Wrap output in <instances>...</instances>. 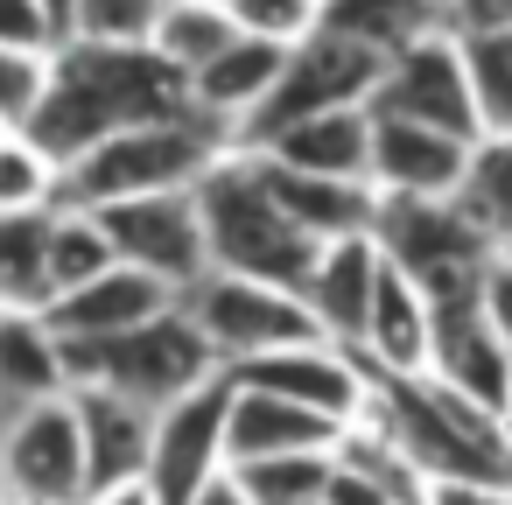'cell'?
Here are the masks:
<instances>
[{
	"label": "cell",
	"instance_id": "cell-1",
	"mask_svg": "<svg viewBox=\"0 0 512 505\" xmlns=\"http://www.w3.org/2000/svg\"><path fill=\"white\" fill-rule=\"evenodd\" d=\"M190 113V85L155 57V50H113V43H64L50 57L43 99L22 120V134L57 162V176L92 155L106 134L148 127V120H176Z\"/></svg>",
	"mask_w": 512,
	"mask_h": 505
},
{
	"label": "cell",
	"instance_id": "cell-2",
	"mask_svg": "<svg viewBox=\"0 0 512 505\" xmlns=\"http://www.w3.org/2000/svg\"><path fill=\"white\" fill-rule=\"evenodd\" d=\"M358 428L386 435L421 470V484H442V477H512V428L491 421L484 407H470L463 393H449L428 372L421 379L372 372V407H365Z\"/></svg>",
	"mask_w": 512,
	"mask_h": 505
},
{
	"label": "cell",
	"instance_id": "cell-3",
	"mask_svg": "<svg viewBox=\"0 0 512 505\" xmlns=\"http://www.w3.org/2000/svg\"><path fill=\"white\" fill-rule=\"evenodd\" d=\"M197 211H204V239H211V267L218 274H246V281H274V288H302L316 267V239L274 204L267 169L253 148H225L211 162V176L197 183Z\"/></svg>",
	"mask_w": 512,
	"mask_h": 505
},
{
	"label": "cell",
	"instance_id": "cell-4",
	"mask_svg": "<svg viewBox=\"0 0 512 505\" xmlns=\"http://www.w3.org/2000/svg\"><path fill=\"white\" fill-rule=\"evenodd\" d=\"M225 148H232V134H225L218 120H204L197 106L176 113V120L127 127V134H106L92 155H78V162L57 176V204L99 211V204H127V197L197 190Z\"/></svg>",
	"mask_w": 512,
	"mask_h": 505
},
{
	"label": "cell",
	"instance_id": "cell-5",
	"mask_svg": "<svg viewBox=\"0 0 512 505\" xmlns=\"http://www.w3.org/2000/svg\"><path fill=\"white\" fill-rule=\"evenodd\" d=\"M64 365H71V386H106V393H127V400H141V407H155V414L225 372L183 302H176L169 316L127 330V337L64 344Z\"/></svg>",
	"mask_w": 512,
	"mask_h": 505
},
{
	"label": "cell",
	"instance_id": "cell-6",
	"mask_svg": "<svg viewBox=\"0 0 512 505\" xmlns=\"http://www.w3.org/2000/svg\"><path fill=\"white\" fill-rule=\"evenodd\" d=\"M190 323L204 330V344L218 351V365H253L267 351H288V344H309L323 337L302 288H274V281H246V274H204L190 295H183Z\"/></svg>",
	"mask_w": 512,
	"mask_h": 505
},
{
	"label": "cell",
	"instance_id": "cell-7",
	"mask_svg": "<svg viewBox=\"0 0 512 505\" xmlns=\"http://www.w3.org/2000/svg\"><path fill=\"white\" fill-rule=\"evenodd\" d=\"M0 491H8V505H85L92 498L85 428H78L71 393L0 414Z\"/></svg>",
	"mask_w": 512,
	"mask_h": 505
},
{
	"label": "cell",
	"instance_id": "cell-8",
	"mask_svg": "<svg viewBox=\"0 0 512 505\" xmlns=\"http://www.w3.org/2000/svg\"><path fill=\"white\" fill-rule=\"evenodd\" d=\"M379 78H386V50H372V43H358V36H337V29H316L309 43L288 50V71H281L274 99L253 113V127L239 134V148H260V141H274L281 127H295V120H309V113L372 106Z\"/></svg>",
	"mask_w": 512,
	"mask_h": 505
},
{
	"label": "cell",
	"instance_id": "cell-9",
	"mask_svg": "<svg viewBox=\"0 0 512 505\" xmlns=\"http://www.w3.org/2000/svg\"><path fill=\"white\" fill-rule=\"evenodd\" d=\"M225 414H232V372L204 379L197 393L169 400L155 414V442H148V498L155 505H197L218 477H232L225 456Z\"/></svg>",
	"mask_w": 512,
	"mask_h": 505
},
{
	"label": "cell",
	"instance_id": "cell-10",
	"mask_svg": "<svg viewBox=\"0 0 512 505\" xmlns=\"http://www.w3.org/2000/svg\"><path fill=\"white\" fill-rule=\"evenodd\" d=\"M372 113L379 120L435 127V134H456V141H484V120H477V92H470V64H463L456 29H435V36L393 50L386 57V78L372 92Z\"/></svg>",
	"mask_w": 512,
	"mask_h": 505
},
{
	"label": "cell",
	"instance_id": "cell-11",
	"mask_svg": "<svg viewBox=\"0 0 512 505\" xmlns=\"http://www.w3.org/2000/svg\"><path fill=\"white\" fill-rule=\"evenodd\" d=\"M92 218L106 225V246H113L120 267H141V274L169 281L176 295H190V288L211 274V239H204L197 190H162V197L99 204Z\"/></svg>",
	"mask_w": 512,
	"mask_h": 505
},
{
	"label": "cell",
	"instance_id": "cell-12",
	"mask_svg": "<svg viewBox=\"0 0 512 505\" xmlns=\"http://www.w3.org/2000/svg\"><path fill=\"white\" fill-rule=\"evenodd\" d=\"M239 386H260V393H281L337 428H358L365 407H372V372L358 351L330 344V337H309V344H288V351H267L253 365H232Z\"/></svg>",
	"mask_w": 512,
	"mask_h": 505
},
{
	"label": "cell",
	"instance_id": "cell-13",
	"mask_svg": "<svg viewBox=\"0 0 512 505\" xmlns=\"http://www.w3.org/2000/svg\"><path fill=\"white\" fill-rule=\"evenodd\" d=\"M428 379H442L449 393H463L470 407H484L491 421L512 428V344L491 330L484 295H477V302H456V309H435V358H428Z\"/></svg>",
	"mask_w": 512,
	"mask_h": 505
},
{
	"label": "cell",
	"instance_id": "cell-14",
	"mask_svg": "<svg viewBox=\"0 0 512 505\" xmlns=\"http://www.w3.org/2000/svg\"><path fill=\"white\" fill-rule=\"evenodd\" d=\"M183 295L169 288V281H155V274H141V267H106L99 281H85V288H71V295H57L50 309H43V323L64 337V344H99V337H127V330H141V323H155V316H169Z\"/></svg>",
	"mask_w": 512,
	"mask_h": 505
},
{
	"label": "cell",
	"instance_id": "cell-15",
	"mask_svg": "<svg viewBox=\"0 0 512 505\" xmlns=\"http://www.w3.org/2000/svg\"><path fill=\"white\" fill-rule=\"evenodd\" d=\"M470 148L477 141L372 113V190L379 197H456L470 176Z\"/></svg>",
	"mask_w": 512,
	"mask_h": 505
},
{
	"label": "cell",
	"instance_id": "cell-16",
	"mask_svg": "<svg viewBox=\"0 0 512 505\" xmlns=\"http://www.w3.org/2000/svg\"><path fill=\"white\" fill-rule=\"evenodd\" d=\"M379 267H386V246H379L372 232H358V239H330V246L316 253V267H309V281H302V302H309V316H316V330H323L330 344L358 351L365 316H372Z\"/></svg>",
	"mask_w": 512,
	"mask_h": 505
},
{
	"label": "cell",
	"instance_id": "cell-17",
	"mask_svg": "<svg viewBox=\"0 0 512 505\" xmlns=\"http://www.w3.org/2000/svg\"><path fill=\"white\" fill-rule=\"evenodd\" d=\"M78 428H85V470H92V498L99 491H127L148 477V442H155V407L106 393V386H71Z\"/></svg>",
	"mask_w": 512,
	"mask_h": 505
},
{
	"label": "cell",
	"instance_id": "cell-18",
	"mask_svg": "<svg viewBox=\"0 0 512 505\" xmlns=\"http://www.w3.org/2000/svg\"><path fill=\"white\" fill-rule=\"evenodd\" d=\"M358 358H365V372H393V379H421L428 358H435V309H428V295H421L393 260L379 267Z\"/></svg>",
	"mask_w": 512,
	"mask_h": 505
},
{
	"label": "cell",
	"instance_id": "cell-19",
	"mask_svg": "<svg viewBox=\"0 0 512 505\" xmlns=\"http://www.w3.org/2000/svg\"><path fill=\"white\" fill-rule=\"evenodd\" d=\"M344 428L281 400V393H260V386H239L232 379V414H225V456L232 470L239 463H260V456H302V449H337Z\"/></svg>",
	"mask_w": 512,
	"mask_h": 505
},
{
	"label": "cell",
	"instance_id": "cell-20",
	"mask_svg": "<svg viewBox=\"0 0 512 505\" xmlns=\"http://www.w3.org/2000/svg\"><path fill=\"white\" fill-rule=\"evenodd\" d=\"M281 71H288V50H281V43L239 36L218 64H204V71L190 78V106H197L204 120H218V127L232 134V148H239V134L253 127V113L274 99Z\"/></svg>",
	"mask_w": 512,
	"mask_h": 505
},
{
	"label": "cell",
	"instance_id": "cell-21",
	"mask_svg": "<svg viewBox=\"0 0 512 505\" xmlns=\"http://www.w3.org/2000/svg\"><path fill=\"white\" fill-rule=\"evenodd\" d=\"M260 155V148H253ZM260 169H267V190H274V204L316 239V246H330V239H358V232H372L379 225V190L372 183H351V176H309V169H281L274 155H260Z\"/></svg>",
	"mask_w": 512,
	"mask_h": 505
},
{
	"label": "cell",
	"instance_id": "cell-22",
	"mask_svg": "<svg viewBox=\"0 0 512 505\" xmlns=\"http://www.w3.org/2000/svg\"><path fill=\"white\" fill-rule=\"evenodd\" d=\"M260 155H274L281 169H309V176H351V183H372V106L309 113V120L281 127L274 141H260Z\"/></svg>",
	"mask_w": 512,
	"mask_h": 505
},
{
	"label": "cell",
	"instance_id": "cell-23",
	"mask_svg": "<svg viewBox=\"0 0 512 505\" xmlns=\"http://www.w3.org/2000/svg\"><path fill=\"white\" fill-rule=\"evenodd\" d=\"M50 393H71L64 337L43 316H0V414L36 407Z\"/></svg>",
	"mask_w": 512,
	"mask_h": 505
},
{
	"label": "cell",
	"instance_id": "cell-24",
	"mask_svg": "<svg viewBox=\"0 0 512 505\" xmlns=\"http://www.w3.org/2000/svg\"><path fill=\"white\" fill-rule=\"evenodd\" d=\"M50 211H0V316H43L57 302V288H50Z\"/></svg>",
	"mask_w": 512,
	"mask_h": 505
},
{
	"label": "cell",
	"instance_id": "cell-25",
	"mask_svg": "<svg viewBox=\"0 0 512 505\" xmlns=\"http://www.w3.org/2000/svg\"><path fill=\"white\" fill-rule=\"evenodd\" d=\"M323 29L337 36H358L372 50H407L435 29H449V0H330L323 8Z\"/></svg>",
	"mask_w": 512,
	"mask_h": 505
},
{
	"label": "cell",
	"instance_id": "cell-26",
	"mask_svg": "<svg viewBox=\"0 0 512 505\" xmlns=\"http://www.w3.org/2000/svg\"><path fill=\"white\" fill-rule=\"evenodd\" d=\"M239 43V22H232V8H211V0H169V15H162V29H155V57L190 85L204 64H218L225 50Z\"/></svg>",
	"mask_w": 512,
	"mask_h": 505
},
{
	"label": "cell",
	"instance_id": "cell-27",
	"mask_svg": "<svg viewBox=\"0 0 512 505\" xmlns=\"http://www.w3.org/2000/svg\"><path fill=\"white\" fill-rule=\"evenodd\" d=\"M456 204H463V218H470L491 246L512 239V134H484V141L470 148V176H463Z\"/></svg>",
	"mask_w": 512,
	"mask_h": 505
},
{
	"label": "cell",
	"instance_id": "cell-28",
	"mask_svg": "<svg viewBox=\"0 0 512 505\" xmlns=\"http://www.w3.org/2000/svg\"><path fill=\"white\" fill-rule=\"evenodd\" d=\"M456 43H463V64H470L484 134H512V22L505 29H456Z\"/></svg>",
	"mask_w": 512,
	"mask_h": 505
},
{
	"label": "cell",
	"instance_id": "cell-29",
	"mask_svg": "<svg viewBox=\"0 0 512 505\" xmlns=\"http://www.w3.org/2000/svg\"><path fill=\"white\" fill-rule=\"evenodd\" d=\"M106 267H113L106 225H99L92 211H78V204H57V211H50V288L71 295V288L99 281Z\"/></svg>",
	"mask_w": 512,
	"mask_h": 505
},
{
	"label": "cell",
	"instance_id": "cell-30",
	"mask_svg": "<svg viewBox=\"0 0 512 505\" xmlns=\"http://www.w3.org/2000/svg\"><path fill=\"white\" fill-rule=\"evenodd\" d=\"M330 470H337V449H302V456L239 463L232 484H239L253 505H295V498H323V491H330Z\"/></svg>",
	"mask_w": 512,
	"mask_h": 505
},
{
	"label": "cell",
	"instance_id": "cell-31",
	"mask_svg": "<svg viewBox=\"0 0 512 505\" xmlns=\"http://www.w3.org/2000/svg\"><path fill=\"white\" fill-rule=\"evenodd\" d=\"M162 15H169V0H78V8H71V43L148 50Z\"/></svg>",
	"mask_w": 512,
	"mask_h": 505
},
{
	"label": "cell",
	"instance_id": "cell-32",
	"mask_svg": "<svg viewBox=\"0 0 512 505\" xmlns=\"http://www.w3.org/2000/svg\"><path fill=\"white\" fill-rule=\"evenodd\" d=\"M57 204V162L15 127L0 141V211H50Z\"/></svg>",
	"mask_w": 512,
	"mask_h": 505
},
{
	"label": "cell",
	"instance_id": "cell-33",
	"mask_svg": "<svg viewBox=\"0 0 512 505\" xmlns=\"http://www.w3.org/2000/svg\"><path fill=\"white\" fill-rule=\"evenodd\" d=\"M232 22H239V36L295 50V43H309L323 29V8L316 0H232Z\"/></svg>",
	"mask_w": 512,
	"mask_h": 505
},
{
	"label": "cell",
	"instance_id": "cell-34",
	"mask_svg": "<svg viewBox=\"0 0 512 505\" xmlns=\"http://www.w3.org/2000/svg\"><path fill=\"white\" fill-rule=\"evenodd\" d=\"M64 43H71V36H64V22L43 8V0H0V50L50 64Z\"/></svg>",
	"mask_w": 512,
	"mask_h": 505
},
{
	"label": "cell",
	"instance_id": "cell-35",
	"mask_svg": "<svg viewBox=\"0 0 512 505\" xmlns=\"http://www.w3.org/2000/svg\"><path fill=\"white\" fill-rule=\"evenodd\" d=\"M43 78H50V64H36V57H15V50H0V120H8V127H22V120L36 113V99H43Z\"/></svg>",
	"mask_w": 512,
	"mask_h": 505
},
{
	"label": "cell",
	"instance_id": "cell-36",
	"mask_svg": "<svg viewBox=\"0 0 512 505\" xmlns=\"http://www.w3.org/2000/svg\"><path fill=\"white\" fill-rule=\"evenodd\" d=\"M421 505H512V477H442L421 491Z\"/></svg>",
	"mask_w": 512,
	"mask_h": 505
},
{
	"label": "cell",
	"instance_id": "cell-37",
	"mask_svg": "<svg viewBox=\"0 0 512 505\" xmlns=\"http://www.w3.org/2000/svg\"><path fill=\"white\" fill-rule=\"evenodd\" d=\"M484 316H491V330L512 344V260H505V253H491V267H484Z\"/></svg>",
	"mask_w": 512,
	"mask_h": 505
},
{
	"label": "cell",
	"instance_id": "cell-38",
	"mask_svg": "<svg viewBox=\"0 0 512 505\" xmlns=\"http://www.w3.org/2000/svg\"><path fill=\"white\" fill-rule=\"evenodd\" d=\"M85 505H155V498H148V484H127V491H99Z\"/></svg>",
	"mask_w": 512,
	"mask_h": 505
},
{
	"label": "cell",
	"instance_id": "cell-39",
	"mask_svg": "<svg viewBox=\"0 0 512 505\" xmlns=\"http://www.w3.org/2000/svg\"><path fill=\"white\" fill-rule=\"evenodd\" d=\"M197 505H253V498H246V491H239L232 477H218V484H211V491H204Z\"/></svg>",
	"mask_w": 512,
	"mask_h": 505
},
{
	"label": "cell",
	"instance_id": "cell-40",
	"mask_svg": "<svg viewBox=\"0 0 512 505\" xmlns=\"http://www.w3.org/2000/svg\"><path fill=\"white\" fill-rule=\"evenodd\" d=\"M43 8H50V15L64 22V36H71V8H78V0H43Z\"/></svg>",
	"mask_w": 512,
	"mask_h": 505
},
{
	"label": "cell",
	"instance_id": "cell-41",
	"mask_svg": "<svg viewBox=\"0 0 512 505\" xmlns=\"http://www.w3.org/2000/svg\"><path fill=\"white\" fill-rule=\"evenodd\" d=\"M8 134H15V127H8V120H0V141H8Z\"/></svg>",
	"mask_w": 512,
	"mask_h": 505
},
{
	"label": "cell",
	"instance_id": "cell-42",
	"mask_svg": "<svg viewBox=\"0 0 512 505\" xmlns=\"http://www.w3.org/2000/svg\"><path fill=\"white\" fill-rule=\"evenodd\" d=\"M295 505H323V498H295Z\"/></svg>",
	"mask_w": 512,
	"mask_h": 505
},
{
	"label": "cell",
	"instance_id": "cell-43",
	"mask_svg": "<svg viewBox=\"0 0 512 505\" xmlns=\"http://www.w3.org/2000/svg\"><path fill=\"white\" fill-rule=\"evenodd\" d=\"M498 253H505V260H512V239H505V246H498Z\"/></svg>",
	"mask_w": 512,
	"mask_h": 505
},
{
	"label": "cell",
	"instance_id": "cell-44",
	"mask_svg": "<svg viewBox=\"0 0 512 505\" xmlns=\"http://www.w3.org/2000/svg\"><path fill=\"white\" fill-rule=\"evenodd\" d=\"M211 8H232V0H211Z\"/></svg>",
	"mask_w": 512,
	"mask_h": 505
},
{
	"label": "cell",
	"instance_id": "cell-45",
	"mask_svg": "<svg viewBox=\"0 0 512 505\" xmlns=\"http://www.w3.org/2000/svg\"><path fill=\"white\" fill-rule=\"evenodd\" d=\"M316 8H330V0H316Z\"/></svg>",
	"mask_w": 512,
	"mask_h": 505
},
{
	"label": "cell",
	"instance_id": "cell-46",
	"mask_svg": "<svg viewBox=\"0 0 512 505\" xmlns=\"http://www.w3.org/2000/svg\"><path fill=\"white\" fill-rule=\"evenodd\" d=\"M0 505H8V491H0Z\"/></svg>",
	"mask_w": 512,
	"mask_h": 505
}]
</instances>
